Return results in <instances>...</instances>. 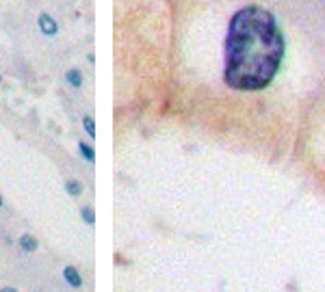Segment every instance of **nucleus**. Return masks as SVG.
Returning <instances> with one entry per match:
<instances>
[{"label": "nucleus", "instance_id": "12", "mask_svg": "<svg viewBox=\"0 0 325 292\" xmlns=\"http://www.w3.org/2000/svg\"><path fill=\"white\" fill-rule=\"evenodd\" d=\"M0 83H3V78H0Z\"/></svg>", "mask_w": 325, "mask_h": 292}, {"label": "nucleus", "instance_id": "10", "mask_svg": "<svg viewBox=\"0 0 325 292\" xmlns=\"http://www.w3.org/2000/svg\"><path fill=\"white\" fill-rule=\"evenodd\" d=\"M0 292H18V288H13V286H5V288H0Z\"/></svg>", "mask_w": 325, "mask_h": 292}, {"label": "nucleus", "instance_id": "3", "mask_svg": "<svg viewBox=\"0 0 325 292\" xmlns=\"http://www.w3.org/2000/svg\"><path fill=\"white\" fill-rule=\"evenodd\" d=\"M63 279L68 281L72 288H81L83 286V277H81V273H78L74 266H65L63 268Z\"/></svg>", "mask_w": 325, "mask_h": 292}, {"label": "nucleus", "instance_id": "11", "mask_svg": "<svg viewBox=\"0 0 325 292\" xmlns=\"http://www.w3.org/2000/svg\"><path fill=\"white\" fill-rule=\"evenodd\" d=\"M0 208H3V197H0Z\"/></svg>", "mask_w": 325, "mask_h": 292}, {"label": "nucleus", "instance_id": "1", "mask_svg": "<svg viewBox=\"0 0 325 292\" xmlns=\"http://www.w3.org/2000/svg\"><path fill=\"white\" fill-rule=\"evenodd\" d=\"M284 37L267 9L249 5L234 13L226 39V83L238 91L263 89L278 74Z\"/></svg>", "mask_w": 325, "mask_h": 292}, {"label": "nucleus", "instance_id": "8", "mask_svg": "<svg viewBox=\"0 0 325 292\" xmlns=\"http://www.w3.org/2000/svg\"><path fill=\"white\" fill-rule=\"evenodd\" d=\"M81 216H83V221H85L87 225H93V223H96V212H93L91 206H85V208L81 210Z\"/></svg>", "mask_w": 325, "mask_h": 292}, {"label": "nucleus", "instance_id": "9", "mask_svg": "<svg viewBox=\"0 0 325 292\" xmlns=\"http://www.w3.org/2000/svg\"><path fill=\"white\" fill-rule=\"evenodd\" d=\"M83 126H85V130H87V134L89 136H96V123H93V117H83Z\"/></svg>", "mask_w": 325, "mask_h": 292}, {"label": "nucleus", "instance_id": "6", "mask_svg": "<svg viewBox=\"0 0 325 292\" xmlns=\"http://www.w3.org/2000/svg\"><path fill=\"white\" fill-rule=\"evenodd\" d=\"M78 150H81V156L85 160H89V163H96V152H93L91 145H87V143H78Z\"/></svg>", "mask_w": 325, "mask_h": 292}, {"label": "nucleus", "instance_id": "7", "mask_svg": "<svg viewBox=\"0 0 325 292\" xmlns=\"http://www.w3.org/2000/svg\"><path fill=\"white\" fill-rule=\"evenodd\" d=\"M65 191H68L72 197H76V195L83 193V184L78 180H68V182H65Z\"/></svg>", "mask_w": 325, "mask_h": 292}, {"label": "nucleus", "instance_id": "2", "mask_svg": "<svg viewBox=\"0 0 325 292\" xmlns=\"http://www.w3.org/2000/svg\"><path fill=\"white\" fill-rule=\"evenodd\" d=\"M37 24H39V31L43 35H48V37H52V35H56V31H59L56 22L52 20V16H48V13H41L37 18Z\"/></svg>", "mask_w": 325, "mask_h": 292}, {"label": "nucleus", "instance_id": "5", "mask_svg": "<svg viewBox=\"0 0 325 292\" xmlns=\"http://www.w3.org/2000/svg\"><path fill=\"white\" fill-rule=\"evenodd\" d=\"M65 80L72 85V87H81L83 85V74H81V69H76V67H72L65 71Z\"/></svg>", "mask_w": 325, "mask_h": 292}, {"label": "nucleus", "instance_id": "4", "mask_svg": "<svg viewBox=\"0 0 325 292\" xmlns=\"http://www.w3.org/2000/svg\"><path fill=\"white\" fill-rule=\"evenodd\" d=\"M20 247L26 253H33V251H37L39 243H37V238H35V236H31V234H22V236H20Z\"/></svg>", "mask_w": 325, "mask_h": 292}]
</instances>
